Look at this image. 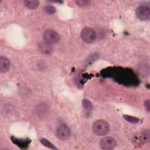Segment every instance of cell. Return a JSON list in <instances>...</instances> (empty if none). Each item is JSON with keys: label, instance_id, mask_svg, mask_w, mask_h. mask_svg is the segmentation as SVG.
Wrapping results in <instances>:
<instances>
[{"label": "cell", "instance_id": "5", "mask_svg": "<svg viewBox=\"0 0 150 150\" xmlns=\"http://www.w3.org/2000/svg\"><path fill=\"white\" fill-rule=\"evenodd\" d=\"M117 145L115 139L110 137H106L101 139L100 142V146L101 149L110 150L114 149Z\"/></svg>", "mask_w": 150, "mask_h": 150}, {"label": "cell", "instance_id": "9", "mask_svg": "<svg viewBox=\"0 0 150 150\" xmlns=\"http://www.w3.org/2000/svg\"><path fill=\"white\" fill-rule=\"evenodd\" d=\"M39 50L45 54H49L52 52L53 48L50 44L46 43V42L40 43L39 45Z\"/></svg>", "mask_w": 150, "mask_h": 150}, {"label": "cell", "instance_id": "4", "mask_svg": "<svg viewBox=\"0 0 150 150\" xmlns=\"http://www.w3.org/2000/svg\"><path fill=\"white\" fill-rule=\"evenodd\" d=\"M136 15L141 21H146L150 18V7L149 5H142L136 9Z\"/></svg>", "mask_w": 150, "mask_h": 150}, {"label": "cell", "instance_id": "11", "mask_svg": "<svg viewBox=\"0 0 150 150\" xmlns=\"http://www.w3.org/2000/svg\"><path fill=\"white\" fill-rule=\"evenodd\" d=\"M40 142H41L42 144H43L45 146L47 147V148H49L50 149H56V147H55V146L52 144L49 141H48L47 139H45V138H41L40 139Z\"/></svg>", "mask_w": 150, "mask_h": 150}, {"label": "cell", "instance_id": "8", "mask_svg": "<svg viewBox=\"0 0 150 150\" xmlns=\"http://www.w3.org/2000/svg\"><path fill=\"white\" fill-rule=\"evenodd\" d=\"M10 67V63L9 60L4 56L0 57V71L1 73L6 72Z\"/></svg>", "mask_w": 150, "mask_h": 150}, {"label": "cell", "instance_id": "2", "mask_svg": "<svg viewBox=\"0 0 150 150\" xmlns=\"http://www.w3.org/2000/svg\"><path fill=\"white\" fill-rule=\"evenodd\" d=\"M81 38L82 40L87 43L93 42L96 39V33L94 29L89 27H86L81 31Z\"/></svg>", "mask_w": 150, "mask_h": 150}, {"label": "cell", "instance_id": "12", "mask_svg": "<svg viewBox=\"0 0 150 150\" xmlns=\"http://www.w3.org/2000/svg\"><path fill=\"white\" fill-rule=\"evenodd\" d=\"M82 105L83 108L87 111H91L93 108L92 104L90 101L87 99H84L82 101Z\"/></svg>", "mask_w": 150, "mask_h": 150}, {"label": "cell", "instance_id": "13", "mask_svg": "<svg viewBox=\"0 0 150 150\" xmlns=\"http://www.w3.org/2000/svg\"><path fill=\"white\" fill-rule=\"evenodd\" d=\"M123 118L129 122L133 123V124H137L139 121V119H138V118H136L135 117H132L129 115H124Z\"/></svg>", "mask_w": 150, "mask_h": 150}, {"label": "cell", "instance_id": "6", "mask_svg": "<svg viewBox=\"0 0 150 150\" xmlns=\"http://www.w3.org/2000/svg\"><path fill=\"white\" fill-rule=\"evenodd\" d=\"M70 135V129L65 124L59 126L56 130V136L60 140H66Z\"/></svg>", "mask_w": 150, "mask_h": 150}, {"label": "cell", "instance_id": "16", "mask_svg": "<svg viewBox=\"0 0 150 150\" xmlns=\"http://www.w3.org/2000/svg\"><path fill=\"white\" fill-rule=\"evenodd\" d=\"M144 105H145V108L146 109V110L149 112L150 111V101L149 100H146L144 103Z\"/></svg>", "mask_w": 150, "mask_h": 150}, {"label": "cell", "instance_id": "10", "mask_svg": "<svg viewBox=\"0 0 150 150\" xmlns=\"http://www.w3.org/2000/svg\"><path fill=\"white\" fill-rule=\"evenodd\" d=\"M25 5L29 9H34L38 8L39 2L36 0H26L24 1Z\"/></svg>", "mask_w": 150, "mask_h": 150}, {"label": "cell", "instance_id": "1", "mask_svg": "<svg viewBox=\"0 0 150 150\" xmlns=\"http://www.w3.org/2000/svg\"><path fill=\"white\" fill-rule=\"evenodd\" d=\"M110 125L108 123L104 120L96 121L93 126V132L98 136H103L107 134L110 131Z\"/></svg>", "mask_w": 150, "mask_h": 150}, {"label": "cell", "instance_id": "14", "mask_svg": "<svg viewBox=\"0 0 150 150\" xmlns=\"http://www.w3.org/2000/svg\"><path fill=\"white\" fill-rule=\"evenodd\" d=\"M45 11L46 13H49V14H52V13H54V12H56V8L53 6H52V5H47V6H46L45 7Z\"/></svg>", "mask_w": 150, "mask_h": 150}, {"label": "cell", "instance_id": "7", "mask_svg": "<svg viewBox=\"0 0 150 150\" xmlns=\"http://www.w3.org/2000/svg\"><path fill=\"white\" fill-rule=\"evenodd\" d=\"M11 139L13 144H16L18 146L22 149H26L30 142L28 139H21L15 137H11Z\"/></svg>", "mask_w": 150, "mask_h": 150}, {"label": "cell", "instance_id": "3", "mask_svg": "<svg viewBox=\"0 0 150 150\" xmlns=\"http://www.w3.org/2000/svg\"><path fill=\"white\" fill-rule=\"evenodd\" d=\"M45 42L50 45L58 42L60 40V36L57 32L52 29H47L43 33Z\"/></svg>", "mask_w": 150, "mask_h": 150}, {"label": "cell", "instance_id": "15", "mask_svg": "<svg viewBox=\"0 0 150 150\" xmlns=\"http://www.w3.org/2000/svg\"><path fill=\"white\" fill-rule=\"evenodd\" d=\"M90 1H87V0H77L75 1V3L80 6H87L90 4Z\"/></svg>", "mask_w": 150, "mask_h": 150}]
</instances>
